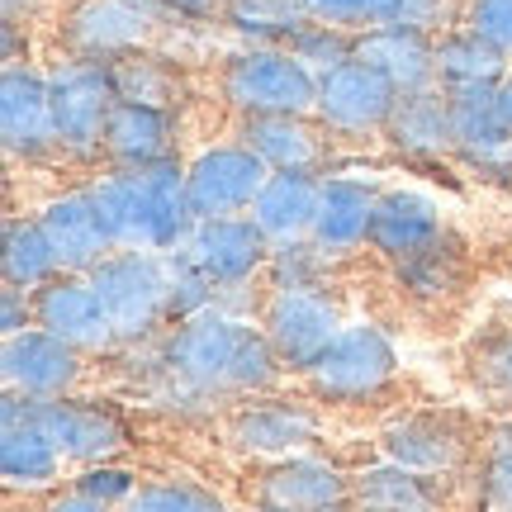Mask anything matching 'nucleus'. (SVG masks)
<instances>
[{
	"mask_svg": "<svg viewBox=\"0 0 512 512\" xmlns=\"http://www.w3.org/2000/svg\"><path fill=\"white\" fill-rule=\"evenodd\" d=\"M157 351H162L166 375L181 389H190L200 403L228 399V394H247V399L271 394L285 370L261 323L223 309L176 323L157 342Z\"/></svg>",
	"mask_w": 512,
	"mask_h": 512,
	"instance_id": "f257e3e1",
	"label": "nucleus"
},
{
	"mask_svg": "<svg viewBox=\"0 0 512 512\" xmlns=\"http://www.w3.org/2000/svg\"><path fill=\"white\" fill-rule=\"evenodd\" d=\"M219 91L238 119H275V114L318 110V76L290 48H238L219 72Z\"/></svg>",
	"mask_w": 512,
	"mask_h": 512,
	"instance_id": "f03ea898",
	"label": "nucleus"
},
{
	"mask_svg": "<svg viewBox=\"0 0 512 512\" xmlns=\"http://www.w3.org/2000/svg\"><path fill=\"white\" fill-rule=\"evenodd\" d=\"M91 285L110 313L119 342H147L171 323V275L162 252H114L91 271Z\"/></svg>",
	"mask_w": 512,
	"mask_h": 512,
	"instance_id": "7ed1b4c3",
	"label": "nucleus"
},
{
	"mask_svg": "<svg viewBox=\"0 0 512 512\" xmlns=\"http://www.w3.org/2000/svg\"><path fill=\"white\" fill-rule=\"evenodd\" d=\"M53 86V128H57V152H67L76 162H91L105 152V128L119 105L114 95L110 62H86V57H67L62 67L48 72Z\"/></svg>",
	"mask_w": 512,
	"mask_h": 512,
	"instance_id": "20e7f679",
	"label": "nucleus"
},
{
	"mask_svg": "<svg viewBox=\"0 0 512 512\" xmlns=\"http://www.w3.org/2000/svg\"><path fill=\"white\" fill-rule=\"evenodd\" d=\"M399 375V347L380 323H347L332 337V347L318 356V366L304 375L309 389L328 403H361L375 399L384 384Z\"/></svg>",
	"mask_w": 512,
	"mask_h": 512,
	"instance_id": "39448f33",
	"label": "nucleus"
},
{
	"mask_svg": "<svg viewBox=\"0 0 512 512\" xmlns=\"http://www.w3.org/2000/svg\"><path fill=\"white\" fill-rule=\"evenodd\" d=\"M266 181H271V166L261 162L242 138L209 143L185 162V190H190L195 219H242V214H252Z\"/></svg>",
	"mask_w": 512,
	"mask_h": 512,
	"instance_id": "423d86ee",
	"label": "nucleus"
},
{
	"mask_svg": "<svg viewBox=\"0 0 512 512\" xmlns=\"http://www.w3.org/2000/svg\"><path fill=\"white\" fill-rule=\"evenodd\" d=\"M256 323L271 337L280 366L294 375H309L318 366V356L332 347V337L347 328L328 290H271Z\"/></svg>",
	"mask_w": 512,
	"mask_h": 512,
	"instance_id": "0eeeda50",
	"label": "nucleus"
},
{
	"mask_svg": "<svg viewBox=\"0 0 512 512\" xmlns=\"http://www.w3.org/2000/svg\"><path fill=\"white\" fill-rule=\"evenodd\" d=\"M162 24V0H76L62 24V43L72 57L114 62V57L143 53Z\"/></svg>",
	"mask_w": 512,
	"mask_h": 512,
	"instance_id": "6e6552de",
	"label": "nucleus"
},
{
	"mask_svg": "<svg viewBox=\"0 0 512 512\" xmlns=\"http://www.w3.org/2000/svg\"><path fill=\"white\" fill-rule=\"evenodd\" d=\"M81 375H86V356L53 332L29 328L19 337H0V380L24 399H67Z\"/></svg>",
	"mask_w": 512,
	"mask_h": 512,
	"instance_id": "1a4fd4ad",
	"label": "nucleus"
},
{
	"mask_svg": "<svg viewBox=\"0 0 512 512\" xmlns=\"http://www.w3.org/2000/svg\"><path fill=\"white\" fill-rule=\"evenodd\" d=\"M34 427L62 451L67 465H81V470H86V465H105V460H114L128 446L124 418H119L114 408H105V403L76 399V394L38 403Z\"/></svg>",
	"mask_w": 512,
	"mask_h": 512,
	"instance_id": "9d476101",
	"label": "nucleus"
},
{
	"mask_svg": "<svg viewBox=\"0 0 512 512\" xmlns=\"http://www.w3.org/2000/svg\"><path fill=\"white\" fill-rule=\"evenodd\" d=\"M0 147L15 162L57 152L53 86H48V72H38L29 62H15L0 72Z\"/></svg>",
	"mask_w": 512,
	"mask_h": 512,
	"instance_id": "9b49d317",
	"label": "nucleus"
},
{
	"mask_svg": "<svg viewBox=\"0 0 512 512\" xmlns=\"http://www.w3.org/2000/svg\"><path fill=\"white\" fill-rule=\"evenodd\" d=\"M394 105H399V91L375 67L347 62L337 72L318 76V110H313V119L328 128V133L366 138V133H384L389 128Z\"/></svg>",
	"mask_w": 512,
	"mask_h": 512,
	"instance_id": "f8f14e48",
	"label": "nucleus"
},
{
	"mask_svg": "<svg viewBox=\"0 0 512 512\" xmlns=\"http://www.w3.org/2000/svg\"><path fill=\"white\" fill-rule=\"evenodd\" d=\"M185 256L219 285V299H223L233 290H247L256 275H266L271 238L247 214L242 219H200L190 242H185Z\"/></svg>",
	"mask_w": 512,
	"mask_h": 512,
	"instance_id": "ddd939ff",
	"label": "nucleus"
},
{
	"mask_svg": "<svg viewBox=\"0 0 512 512\" xmlns=\"http://www.w3.org/2000/svg\"><path fill=\"white\" fill-rule=\"evenodd\" d=\"M34 328L62 337L67 347H76L81 356H100V351L119 347V332H114L110 313L95 294L91 275H57L43 290H34Z\"/></svg>",
	"mask_w": 512,
	"mask_h": 512,
	"instance_id": "4468645a",
	"label": "nucleus"
},
{
	"mask_svg": "<svg viewBox=\"0 0 512 512\" xmlns=\"http://www.w3.org/2000/svg\"><path fill=\"white\" fill-rule=\"evenodd\" d=\"M375 204H380V190L370 181L328 171V176H323V190H318V214H313L309 242L328 256V261H347V256L366 252L370 223H375Z\"/></svg>",
	"mask_w": 512,
	"mask_h": 512,
	"instance_id": "2eb2a0df",
	"label": "nucleus"
},
{
	"mask_svg": "<svg viewBox=\"0 0 512 512\" xmlns=\"http://www.w3.org/2000/svg\"><path fill=\"white\" fill-rule=\"evenodd\" d=\"M451 100L456 157L484 181H512V124L498 110V91H460Z\"/></svg>",
	"mask_w": 512,
	"mask_h": 512,
	"instance_id": "dca6fc26",
	"label": "nucleus"
},
{
	"mask_svg": "<svg viewBox=\"0 0 512 512\" xmlns=\"http://www.w3.org/2000/svg\"><path fill=\"white\" fill-rule=\"evenodd\" d=\"M34 219H38V228L48 233V242H53V252L67 275H91L105 256L119 252L110 238V228H105V219H100V209H95L91 185L67 190V195H53Z\"/></svg>",
	"mask_w": 512,
	"mask_h": 512,
	"instance_id": "f3484780",
	"label": "nucleus"
},
{
	"mask_svg": "<svg viewBox=\"0 0 512 512\" xmlns=\"http://www.w3.org/2000/svg\"><path fill=\"white\" fill-rule=\"evenodd\" d=\"M441 238H446V219L427 190H413V185L380 190L375 223H370V252H380L384 261L399 266V261H413L427 247H437Z\"/></svg>",
	"mask_w": 512,
	"mask_h": 512,
	"instance_id": "a211bd4d",
	"label": "nucleus"
},
{
	"mask_svg": "<svg viewBox=\"0 0 512 512\" xmlns=\"http://www.w3.org/2000/svg\"><path fill=\"white\" fill-rule=\"evenodd\" d=\"M228 441L261 460H290L304 456L318 441V413L294 399H256L242 403L228 422Z\"/></svg>",
	"mask_w": 512,
	"mask_h": 512,
	"instance_id": "6ab92c4d",
	"label": "nucleus"
},
{
	"mask_svg": "<svg viewBox=\"0 0 512 512\" xmlns=\"http://www.w3.org/2000/svg\"><path fill=\"white\" fill-rule=\"evenodd\" d=\"M261 503L280 512H318V508H347L351 503V475H342L323 456H290L271 460L261 475Z\"/></svg>",
	"mask_w": 512,
	"mask_h": 512,
	"instance_id": "aec40b11",
	"label": "nucleus"
},
{
	"mask_svg": "<svg viewBox=\"0 0 512 512\" xmlns=\"http://www.w3.org/2000/svg\"><path fill=\"white\" fill-rule=\"evenodd\" d=\"M380 451L384 460H394L403 470H418V475L437 479V475H451L465 460V437H460V427L451 418L408 413V418H394L380 432Z\"/></svg>",
	"mask_w": 512,
	"mask_h": 512,
	"instance_id": "412c9836",
	"label": "nucleus"
},
{
	"mask_svg": "<svg viewBox=\"0 0 512 512\" xmlns=\"http://www.w3.org/2000/svg\"><path fill=\"white\" fill-rule=\"evenodd\" d=\"M356 62L375 67L399 95L437 86V38L413 34V29L375 24L366 34H356Z\"/></svg>",
	"mask_w": 512,
	"mask_h": 512,
	"instance_id": "4be33fe9",
	"label": "nucleus"
},
{
	"mask_svg": "<svg viewBox=\"0 0 512 512\" xmlns=\"http://www.w3.org/2000/svg\"><path fill=\"white\" fill-rule=\"evenodd\" d=\"M176 128H181L176 110L119 100L110 114V128H105V157H110V166H124V171L171 162L176 157Z\"/></svg>",
	"mask_w": 512,
	"mask_h": 512,
	"instance_id": "5701e85b",
	"label": "nucleus"
},
{
	"mask_svg": "<svg viewBox=\"0 0 512 512\" xmlns=\"http://www.w3.org/2000/svg\"><path fill=\"white\" fill-rule=\"evenodd\" d=\"M384 138L394 152L413 157V162H437V157H456V133H451V100L441 86L432 91L399 95L394 119L384 128Z\"/></svg>",
	"mask_w": 512,
	"mask_h": 512,
	"instance_id": "b1692460",
	"label": "nucleus"
},
{
	"mask_svg": "<svg viewBox=\"0 0 512 512\" xmlns=\"http://www.w3.org/2000/svg\"><path fill=\"white\" fill-rule=\"evenodd\" d=\"M318 190H323L318 171H271V181L256 195L247 219L271 238V247L309 238L313 214H318Z\"/></svg>",
	"mask_w": 512,
	"mask_h": 512,
	"instance_id": "393cba45",
	"label": "nucleus"
},
{
	"mask_svg": "<svg viewBox=\"0 0 512 512\" xmlns=\"http://www.w3.org/2000/svg\"><path fill=\"white\" fill-rule=\"evenodd\" d=\"M238 138L252 147L271 171H318L323 176V128L313 124V114H275V119H242Z\"/></svg>",
	"mask_w": 512,
	"mask_h": 512,
	"instance_id": "a878e982",
	"label": "nucleus"
},
{
	"mask_svg": "<svg viewBox=\"0 0 512 512\" xmlns=\"http://www.w3.org/2000/svg\"><path fill=\"white\" fill-rule=\"evenodd\" d=\"M508 72H512V57H503L494 43H484L479 34H470L465 24L437 38V86L446 95L498 91Z\"/></svg>",
	"mask_w": 512,
	"mask_h": 512,
	"instance_id": "bb28decb",
	"label": "nucleus"
},
{
	"mask_svg": "<svg viewBox=\"0 0 512 512\" xmlns=\"http://www.w3.org/2000/svg\"><path fill=\"white\" fill-rule=\"evenodd\" d=\"M351 498L356 508L370 512H437L441 494L432 489V479L418 470H403L394 460H375L366 470L351 475Z\"/></svg>",
	"mask_w": 512,
	"mask_h": 512,
	"instance_id": "cd10ccee",
	"label": "nucleus"
},
{
	"mask_svg": "<svg viewBox=\"0 0 512 512\" xmlns=\"http://www.w3.org/2000/svg\"><path fill=\"white\" fill-rule=\"evenodd\" d=\"M57 275H62V261H57L48 233L38 228V219L34 214H29V219L10 214L5 228H0V280L15 285V290L34 294V290H43L48 280H57Z\"/></svg>",
	"mask_w": 512,
	"mask_h": 512,
	"instance_id": "c85d7f7f",
	"label": "nucleus"
},
{
	"mask_svg": "<svg viewBox=\"0 0 512 512\" xmlns=\"http://www.w3.org/2000/svg\"><path fill=\"white\" fill-rule=\"evenodd\" d=\"M219 19L242 38V48H290V38L309 24L304 0H223Z\"/></svg>",
	"mask_w": 512,
	"mask_h": 512,
	"instance_id": "c756f323",
	"label": "nucleus"
},
{
	"mask_svg": "<svg viewBox=\"0 0 512 512\" xmlns=\"http://www.w3.org/2000/svg\"><path fill=\"white\" fill-rule=\"evenodd\" d=\"M62 451L38 432L34 422L24 427H0V479L5 489H48L62 479Z\"/></svg>",
	"mask_w": 512,
	"mask_h": 512,
	"instance_id": "7c9ffc66",
	"label": "nucleus"
},
{
	"mask_svg": "<svg viewBox=\"0 0 512 512\" xmlns=\"http://www.w3.org/2000/svg\"><path fill=\"white\" fill-rule=\"evenodd\" d=\"M114 76V95L119 100H133V105H157V110H176L181 105V76L166 67L162 57L143 53H128L110 62Z\"/></svg>",
	"mask_w": 512,
	"mask_h": 512,
	"instance_id": "2f4dec72",
	"label": "nucleus"
},
{
	"mask_svg": "<svg viewBox=\"0 0 512 512\" xmlns=\"http://www.w3.org/2000/svg\"><path fill=\"white\" fill-rule=\"evenodd\" d=\"M166 275H171V328L176 323H190L200 313H214L219 309V285L190 261L185 252H171L166 256Z\"/></svg>",
	"mask_w": 512,
	"mask_h": 512,
	"instance_id": "473e14b6",
	"label": "nucleus"
},
{
	"mask_svg": "<svg viewBox=\"0 0 512 512\" xmlns=\"http://www.w3.org/2000/svg\"><path fill=\"white\" fill-rule=\"evenodd\" d=\"M328 256L318 252L309 238L299 242H280L271 247V261H266V280H271V290H323V280H328Z\"/></svg>",
	"mask_w": 512,
	"mask_h": 512,
	"instance_id": "72a5a7b5",
	"label": "nucleus"
},
{
	"mask_svg": "<svg viewBox=\"0 0 512 512\" xmlns=\"http://www.w3.org/2000/svg\"><path fill=\"white\" fill-rule=\"evenodd\" d=\"M290 53L299 57L313 76H328V72H337V67L356 62V34L332 29V24H313L309 19V24L290 38Z\"/></svg>",
	"mask_w": 512,
	"mask_h": 512,
	"instance_id": "f704fd0d",
	"label": "nucleus"
},
{
	"mask_svg": "<svg viewBox=\"0 0 512 512\" xmlns=\"http://www.w3.org/2000/svg\"><path fill=\"white\" fill-rule=\"evenodd\" d=\"M124 512H228L223 498L204 484H190V479H152L138 494L128 498Z\"/></svg>",
	"mask_w": 512,
	"mask_h": 512,
	"instance_id": "c9c22d12",
	"label": "nucleus"
},
{
	"mask_svg": "<svg viewBox=\"0 0 512 512\" xmlns=\"http://www.w3.org/2000/svg\"><path fill=\"white\" fill-rule=\"evenodd\" d=\"M380 24L441 38V34H451V29L465 24V0H384Z\"/></svg>",
	"mask_w": 512,
	"mask_h": 512,
	"instance_id": "e433bc0d",
	"label": "nucleus"
},
{
	"mask_svg": "<svg viewBox=\"0 0 512 512\" xmlns=\"http://www.w3.org/2000/svg\"><path fill=\"white\" fill-rule=\"evenodd\" d=\"M399 280L413 294H422V299H441V294H451L456 290V280H460L456 247L441 238L437 247H427V252L413 256V261H399Z\"/></svg>",
	"mask_w": 512,
	"mask_h": 512,
	"instance_id": "4c0bfd02",
	"label": "nucleus"
},
{
	"mask_svg": "<svg viewBox=\"0 0 512 512\" xmlns=\"http://www.w3.org/2000/svg\"><path fill=\"white\" fill-rule=\"evenodd\" d=\"M76 494L95 498V503H105V508H128V498L138 494L143 484H138V475L133 470H124V465H114V460H105V465H86V470H76L72 479Z\"/></svg>",
	"mask_w": 512,
	"mask_h": 512,
	"instance_id": "58836bf2",
	"label": "nucleus"
},
{
	"mask_svg": "<svg viewBox=\"0 0 512 512\" xmlns=\"http://www.w3.org/2000/svg\"><path fill=\"white\" fill-rule=\"evenodd\" d=\"M304 15L313 24H332L347 34H366L384 19V0H304Z\"/></svg>",
	"mask_w": 512,
	"mask_h": 512,
	"instance_id": "ea45409f",
	"label": "nucleus"
},
{
	"mask_svg": "<svg viewBox=\"0 0 512 512\" xmlns=\"http://www.w3.org/2000/svg\"><path fill=\"white\" fill-rule=\"evenodd\" d=\"M465 29L512 57V0H465Z\"/></svg>",
	"mask_w": 512,
	"mask_h": 512,
	"instance_id": "a19ab883",
	"label": "nucleus"
},
{
	"mask_svg": "<svg viewBox=\"0 0 512 512\" xmlns=\"http://www.w3.org/2000/svg\"><path fill=\"white\" fill-rule=\"evenodd\" d=\"M479 489H484V508L512 512V441H508V432L489 446L484 470H479Z\"/></svg>",
	"mask_w": 512,
	"mask_h": 512,
	"instance_id": "79ce46f5",
	"label": "nucleus"
},
{
	"mask_svg": "<svg viewBox=\"0 0 512 512\" xmlns=\"http://www.w3.org/2000/svg\"><path fill=\"white\" fill-rule=\"evenodd\" d=\"M34 328V294L5 285L0 290V337H19Z\"/></svg>",
	"mask_w": 512,
	"mask_h": 512,
	"instance_id": "37998d69",
	"label": "nucleus"
},
{
	"mask_svg": "<svg viewBox=\"0 0 512 512\" xmlns=\"http://www.w3.org/2000/svg\"><path fill=\"white\" fill-rule=\"evenodd\" d=\"M479 370H484L498 389H508V394H512V337H503L498 347L484 351V366H479Z\"/></svg>",
	"mask_w": 512,
	"mask_h": 512,
	"instance_id": "c03bdc74",
	"label": "nucleus"
},
{
	"mask_svg": "<svg viewBox=\"0 0 512 512\" xmlns=\"http://www.w3.org/2000/svg\"><path fill=\"white\" fill-rule=\"evenodd\" d=\"M166 19H190V24H200V19H219L223 15V0H162Z\"/></svg>",
	"mask_w": 512,
	"mask_h": 512,
	"instance_id": "a18cd8bd",
	"label": "nucleus"
},
{
	"mask_svg": "<svg viewBox=\"0 0 512 512\" xmlns=\"http://www.w3.org/2000/svg\"><path fill=\"white\" fill-rule=\"evenodd\" d=\"M19 29H24V24H10V19H0V62H5V67L24 62V38H19Z\"/></svg>",
	"mask_w": 512,
	"mask_h": 512,
	"instance_id": "49530a36",
	"label": "nucleus"
},
{
	"mask_svg": "<svg viewBox=\"0 0 512 512\" xmlns=\"http://www.w3.org/2000/svg\"><path fill=\"white\" fill-rule=\"evenodd\" d=\"M43 512H119V508H105V503H95V498H86V494H57V498H48V508Z\"/></svg>",
	"mask_w": 512,
	"mask_h": 512,
	"instance_id": "de8ad7c7",
	"label": "nucleus"
},
{
	"mask_svg": "<svg viewBox=\"0 0 512 512\" xmlns=\"http://www.w3.org/2000/svg\"><path fill=\"white\" fill-rule=\"evenodd\" d=\"M34 10H38V0H0V19H10V24L29 19Z\"/></svg>",
	"mask_w": 512,
	"mask_h": 512,
	"instance_id": "09e8293b",
	"label": "nucleus"
},
{
	"mask_svg": "<svg viewBox=\"0 0 512 512\" xmlns=\"http://www.w3.org/2000/svg\"><path fill=\"white\" fill-rule=\"evenodd\" d=\"M498 110H503V119L512 124V72L503 76V86H498Z\"/></svg>",
	"mask_w": 512,
	"mask_h": 512,
	"instance_id": "8fccbe9b",
	"label": "nucleus"
},
{
	"mask_svg": "<svg viewBox=\"0 0 512 512\" xmlns=\"http://www.w3.org/2000/svg\"><path fill=\"white\" fill-rule=\"evenodd\" d=\"M247 512H280V508H266V503H256V508H247Z\"/></svg>",
	"mask_w": 512,
	"mask_h": 512,
	"instance_id": "3c124183",
	"label": "nucleus"
},
{
	"mask_svg": "<svg viewBox=\"0 0 512 512\" xmlns=\"http://www.w3.org/2000/svg\"><path fill=\"white\" fill-rule=\"evenodd\" d=\"M318 512H351V508H318Z\"/></svg>",
	"mask_w": 512,
	"mask_h": 512,
	"instance_id": "603ef678",
	"label": "nucleus"
},
{
	"mask_svg": "<svg viewBox=\"0 0 512 512\" xmlns=\"http://www.w3.org/2000/svg\"><path fill=\"white\" fill-rule=\"evenodd\" d=\"M475 512H494V508H475Z\"/></svg>",
	"mask_w": 512,
	"mask_h": 512,
	"instance_id": "864d4df0",
	"label": "nucleus"
},
{
	"mask_svg": "<svg viewBox=\"0 0 512 512\" xmlns=\"http://www.w3.org/2000/svg\"><path fill=\"white\" fill-rule=\"evenodd\" d=\"M508 441H512V427H508Z\"/></svg>",
	"mask_w": 512,
	"mask_h": 512,
	"instance_id": "5fc2aeb1",
	"label": "nucleus"
},
{
	"mask_svg": "<svg viewBox=\"0 0 512 512\" xmlns=\"http://www.w3.org/2000/svg\"><path fill=\"white\" fill-rule=\"evenodd\" d=\"M356 512H370V508H356Z\"/></svg>",
	"mask_w": 512,
	"mask_h": 512,
	"instance_id": "6e6d98bb",
	"label": "nucleus"
}]
</instances>
